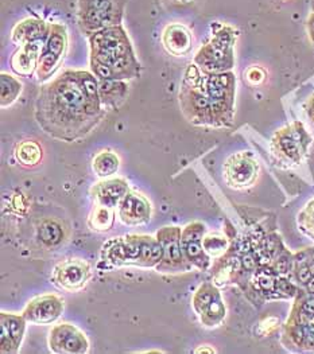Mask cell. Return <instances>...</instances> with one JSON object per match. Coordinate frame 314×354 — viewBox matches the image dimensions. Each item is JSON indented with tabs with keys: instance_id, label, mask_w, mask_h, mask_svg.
<instances>
[{
	"instance_id": "1",
	"label": "cell",
	"mask_w": 314,
	"mask_h": 354,
	"mask_svg": "<svg viewBox=\"0 0 314 354\" xmlns=\"http://www.w3.org/2000/svg\"><path fill=\"white\" fill-rule=\"evenodd\" d=\"M99 78L86 71H65L41 86L35 119L53 139L72 143L91 133L104 118Z\"/></svg>"
},
{
	"instance_id": "2",
	"label": "cell",
	"mask_w": 314,
	"mask_h": 354,
	"mask_svg": "<svg viewBox=\"0 0 314 354\" xmlns=\"http://www.w3.org/2000/svg\"><path fill=\"white\" fill-rule=\"evenodd\" d=\"M178 97L183 116L193 126L231 127L235 116V75L204 73L192 64L183 73Z\"/></svg>"
},
{
	"instance_id": "3",
	"label": "cell",
	"mask_w": 314,
	"mask_h": 354,
	"mask_svg": "<svg viewBox=\"0 0 314 354\" xmlns=\"http://www.w3.org/2000/svg\"><path fill=\"white\" fill-rule=\"evenodd\" d=\"M88 42L91 72L99 80L129 81L140 76L142 66L123 25L96 31Z\"/></svg>"
},
{
	"instance_id": "4",
	"label": "cell",
	"mask_w": 314,
	"mask_h": 354,
	"mask_svg": "<svg viewBox=\"0 0 314 354\" xmlns=\"http://www.w3.org/2000/svg\"><path fill=\"white\" fill-rule=\"evenodd\" d=\"M162 256L163 250L157 236L131 233L107 241L102 250L100 263L105 264V268H119L124 266L156 268Z\"/></svg>"
},
{
	"instance_id": "5",
	"label": "cell",
	"mask_w": 314,
	"mask_h": 354,
	"mask_svg": "<svg viewBox=\"0 0 314 354\" xmlns=\"http://www.w3.org/2000/svg\"><path fill=\"white\" fill-rule=\"evenodd\" d=\"M208 41L193 57V64L204 73L232 72L235 66V45L239 31L232 26L214 22Z\"/></svg>"
},
{
	"instance_id": "6",
	"label": "cell",
	"mask_w": 314,
	"mask_h": 354,
	"mask_svg": "<svg viewBox=\"0 0 314 354\" xmlns=\"http://www.w3.org/2000/svg\"><path fill=\"white\" fill-rule=\"evenodd\" d=\"M247 299L254 304L294 299L301 290L290 277L281 275L273 266L257 268L241 287Z\"/></svg>"
},
{
	"instance_id": "7",
	"label": "cell",
	"mask_w": 314,
	"mask_h": 354,
	"mask_svg": "<svg viewBox=\"0 0 314 354\" xmlns=\"http://www.w3.org/2000/svg\"><path fill=\"white\" fill-rule=\"evenodd\" d=\"M312 142L313 138L305 124L295 120L274 132L270 150L281 167L293 169L305 160Z\"/></svg>"
},
{
	"instance_id": "8",
	"label": "cell",
	"mask_w": 314,
	"mask_h": 354,
	"mask_svg": "<svg viewBox=\"0 0 314 354\" xmlns=\"http://www.w3.org/2000/svg\"><path fill=\"white\" fill-rule=\"evenodd\" d=\"M127 0H77V25L85 37L123 25Z\"/></svg>"
},
{
	"instance_id": "9",
	"label": "cell",
	"mask_w": 314,
	"mask_h": 354,
	"mask_svg": "<svg viewBox=\"0 0 314 354\" xmlns=\"http://www.w3.org/2000/svg\"><path fill=\"white\" fill-rule=\"evenodd\" d=\"M192 306L204 328H219L227 318V306L219 287L213 281H205L196 290Z\"/></svg>"
},
{
	"instance_id": "10",
	"label": "cell",
	"mask_w": 314,
	"mask_h": 354,
	"mask_svg": "<svg viewBox=\"0 0 314 354\" xmlns=\"http://www.w3.org/2000/svg\"><path fill=\"white\" fill-rule=\"evenodd\" d=\"M69 46V37L66 26L59 22L52 24L49 38L42 46L41 57L37 69V78L39 82H46L61 68Z\"/></svg>"
},
{
	"instance_id": "11",
	"label": "cell",
	"mask_w": 314,
	"mask_h": 354,
	"mask_svg": "<svg viewBox=\"0 0 314 354\" xmlns=\"http://www.w3.org/2000/svg\"><path fill=\"white\" fill-rule=\"evenodd\" d=\"M181 232L183 229L176 225H167L158 230L156 236L163 250L162 260L156 267L159 274H180L193 270V266L183 254Z\"/></svg>"
},
{
	"instance_id": "12",
	"label": "cell",
	"mask_w": 314,
	"mask_h": 354,
	"mask_svg": "<svg viewBox=\"0 0 314 354\" xmlns=\"http://www.w3.org/2000/svg\"><path fill=\"white\" fill-rule=\"evenodd\" d=\"M224 180L234 190H244L254 186L259 178L261 166L251 151H239L228 156L223 167Z\"/></svg>"
},
{
	"instance_id": "13",
	"label": "cell",
	"mask_w": 314,
	"mask_h": 354,
	"mask_svg": "<svg viewBox=\"0 0 314 354\" xmlns=\"http://www.w3.org/2000/svg\"><path fill=\"white\" fill-rule=\"evenodd\" d=\"M92 266L84 259H66L59 261L53 270V284L68 292L82 290L92 278Z\"/></svg>"
},
{
	"instance_id": "14",
	"label": "cell",
	"mask_w": 314,
	"mask_h": 354,
	"mask_svg": "<svg viewBox=\"0 0 314 354\" xmlns=\"http://www.w3.org/2000/svg\"><path fill=\"white\" fill-rule=\"evenodd\" d=\"M205 234L207 227L200 221L187 224L181 232V247L185 257L193 266V268L203 272L208 271L212 267V257L203 245Z\"/></svg>"
},
{
	"instance_id": "15",
	"label": "cell",
	"mask_w": 314,
	"mask_h": 354,
	"mask_svg": "<svg viewBox=\"0 0 314 354\" xmlns=\"http://www.w3.org/2000/svg\"><path fill=\"white\" fill-rule=\"evenodd\" d=\"M48 344L49 349L55 354H85L89 352L88 337L72 324L53 326Z\"/></svg>"
},
{
	"instance_id": "16",
	"label": "cell",
	"mask_w": 314,
	"mask_h": 354,
	"mask_svg": "<svg viewBox=\"0 0 314 354\" xmlns=\"http://www.w3.org/2000/svg\"><path fill=\"white\" fill-rule=\"evenodd\" d=\"M65 302L55 294H44L33 298L26 304L22 315L33 325H52L64 313Z\"/></svg>"
},
{
	"instance_id": "17",
	"label": "cell",
	"mask_w": 314,
	"mask_h": 354,
	"mask_svg": "<svg viewBox=\"0 0 314 354\" xmlns=\"http://www.w3.org/2000/svg\"><path fill=\"white\" fill-rule=\"evenodd\" d=\"M281 342L290 352L314 353V318L286 321L282 326Z\"/></svg>"
},
{
	"instance_id": "18",
	"label": "cell",
	"mask_w": 314,
	"mask_h": 354,
	"mask_svg": "<svg viewBox=\"0 0 314 354\" xmlns=\"http://www.w3.org/2000/svg\"><path fill=\"white\" fill-rule=\"evenodd\" d=\"M28 324L21 314L0 313V353L17 354L19 352Z\"/></svg>"
},
{
	"instance_id": "19",
	"label": "cell",
	"mask_w": 314,
	"mask_h": 354,
	"mask_svg": "<svg viewBox=\"0 0 314 354\" xmlns=\"http://www.w3.org/2000/svg\"><path fill=\"white\" fill-rule=\"evenodd\" d=\"M118 214L124 225L138 227L145 225L151 220L153 207L145 196L130 190L119 203Z\"/></svg>"
},
{
	"instance_id": "20",
	"label": "cell",
	"mask_w": 314,
	"mask_h": 354,
	"mask_svg": "<svg viewBox=\"0 0 314 354\" xmlns=\"http://www.w3.org/2000/svg\"><path fill=\"white\" fill-rule=\"evenodd\" d=\"M52 30V24L46 22L38 17H28L18 22L11 30V41L18 45H30V44H45L49 38Z\"/></svg>"
},
{
	"instance_id": "21",
	"label": "cell",
	"mask_w": 314,
	"mask_h": 354,
	"mask_svg": "<svg viewBox=\"0 0 314 354\" xmlns=\"http://www.w3.org/2000/svg\"><path fill=\"white\" fill-rule=\"evenodd\" d=\"M130 192V186L127 179L124 178H105L95 183L91 189V196L95 203L116 207L124 196Z\"/></svg>"
},
{
	"instance_id": "22",
	"label": "cell",
	"mask_w": 314,
	"mask_h": 354,
	"mask_svg": "<svg viewBox=\"0 0 314 354\" xmlns=\"http://www.w3.org/2000/svg\"><path fill=\"white\" fill-rule=\"evenodd\" d=\"M162 44L169 54L174 57H185L193 48V35L186 26L170 24L162 32Z\"/></svg>"
},
{
	"instance_id": "23",
	"label": "cell",
	"mask_w": 314,
	"mask_h": 354,
	"mask_svg": "<svg viewBox=\"0 0 314 354\" xmlns=\"http://www.w3.org/2000/svg\"><path fill=\"white\" fill-rule=\"evenodd\" d=\"M42 46V44H30L19 46L11 55V71L17 76L21 77H31L37 73Z\"/></svg>"
},
{
	"instance_id": "24",
	"label": "cell",
	"mask_w": 314,
	"mask_h": 354,
	"mask_svg": "<svg viewBox=\"0 0 314 354\" xmlns=\"http://www.w3.org/2000/svg\"><path fill=\"white\" fill-rule=\"evenodd\" d=\"M99 93L105 111L116 109L129 96V84L119 80H99Z\"/></svg>"
},
{
	"instance_id": "25",
	"label": "cell",
	"mask_w": 314,
	"mask_h": 354,
	"mask_svg": "<svg viewBox=\"0 0 314 354\" xmlns=\"http://www.w3.org/2000/svg\"><path fill=\"white\" fill-rule=\"evenodd\" d=\"M113 223H115V209L95 203L86 221L89 229L98 233H105L112 229Z\"/></svg>"
},
{
	"instance_id": "26",
	"label": "cell",
	"mask_w": 314,
	"mask_h": 354,
	"mask_svg": "<svg viewBox=\"0 0 314 354\" xmlns=\"http://www.w3.org/2000/svg\"><path fill=\"white\" fill-rule=\"evenodd\" d=\"M93 173L99 178H111L120 169V159L118 153L111 150L100 151L92 160Z\"/></svg>"
},
{
	"instance_id": "27",
	"label": "cell",
	"mask_w": 314,
	"mask_h": 354,
	"mask_svg": "<svg viewBox=\"0 0 314 354\" xmlns=\"http://www.w3.org/2000/svg\"><path fill=\"white\" fill-rule=\"evenodd\" d=\"M0 86H1V92H0L1 108H8L10 105H12L18 100V97L24 91V84L19 81V78L8 75L6 72L0 75Z\"/></svg>"
},
{
	"instance_id": "28",
	"label": "cell",
	"mask_w": 314,
	"mask_h": 354,
	"mask_svg": "<svg viewBox=\"0 0 314 354\" xmlns=\"http://www.w3.org/2000/svg\"><path fill=\"white\" fill-rule=\"evenodd\" d=\"M37 237L42 245L54 248L64 240V228L55 220H44L37 228Z\"/></svg>"
},
{
	"instance_id": "29",
	"label": "cell",
	"mask_w": 314,
	"mask_h": 354,
	"mask_svg": "<svg viewBox=\"0 0 314 354\" xmlns=\"http://www.w3.org/2000/svg\"><path fill=\"white\" fill-rule=\"evenodd\" d=\"M15 158L25 167L37 166L44 156L41 146L34 140H24L15 147Z\"/></svg>"
},
{
	"instance_id": "30",
	"label": "cell",
	"mask_w": 314,
	"mask_h": 354,
	"mask_svg": "<svg viewBox=\"0 0 314 354\" xmlns=\"http://www.w3.org/2000/svg\"><path fill=\"white\" fill-rule=\"evenodd\" d=\"M203 245L204 250L210 254L213 260L221 257L223 254H225L227 251L231 247V240L221 233H207L204 240H203Z\"/></svg>"
},
{
	"instance_id": "31",
	"label": "cell",
	"mask_w": 314,
	"mask_h": 354,
	"mask_svg": "<svg viewBox=\"0 0 314 354\" xmlns=\"http://www.w3.org/2000/svg\"><path fill=\"white\" fill-rule=\"evenodd\" d=\"M297 227L304 236L314 241V197L299 210Z\"/></svg>"
},
{
	"instance_id": "32",
	"label": "cell",
	"mask_w": 314,
	"mask_h": 354,
	"mask_svg": "<svg viewBox=\"0 0 314 354\" xmlns=\"http://www.w3.org/2000/svg\"><path fill=\"white\" fill-rule=\"evenodd\" d=\"M244 77L247 80V82L250 85H261L263 81L266 80V72L263 71L261 66H250L246 72H244Z\"/></svg>"
},
{
	"instance_id": "33",
	"label": "cell",
	"mask_w": 314,
	"mask_h": 354,
	"mask_svg": "<svg viewBox=\"0 0 314 354\" xmlns=\"http://www.w3.org/2000/svg\"><path fill=\"white\" fill-rule=\"evenodd\" d=\"M305 111H306V116H308V120H309L311 126L314 128V95L306 102Z\"/></svg>"
},
{
	"instance_id": "34",
	"label": "cell",
	"mask_w": 314,
	"mask_h": 354,
	"mask_svg": "<svg viewBox=\"0 0 314 354\" xmlns=\"http://www.w3.org/2000/svg\"><path fill=\"white\" fill-rule=\"evenodd\" d=\"M194 353H216V351L210 346V345H201L200 348H197L196 351H194Z\"/></svg>"
}]
</instances>
